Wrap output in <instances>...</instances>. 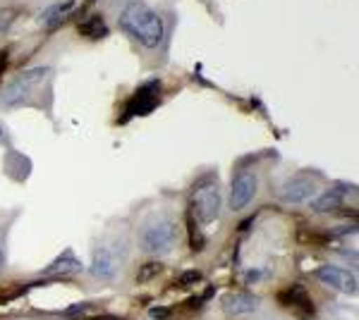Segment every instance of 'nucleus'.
Listing matches in <instances>:
<instances>
[{
	"label": "nucleus",
	"instance_id": "obj_1",
	"mask_svg": "<svg viewBox=\"0 0 359 320\" xmlns=\"http://www.w3.org/2000/svg\"><path fill=\"white\" fill-rule=\"evenodd\" d=\"M120 27L125 34H130L139 46L147 50H156L165 39V22L156 10L144 3H127L120 13Z\"/></svg>",
	"mask_w": 359,
	"mask_h": 320
},
{
	"label": "nucleus",
	"instance_id": "obj_2",
	"mask_svg": "<svg viewBox=\"0 0 359 320\" xmlns=\"http://www.w3.org/2000/svg\"><path fill=\"white\" fill-rule=\"evenodd\" d=\"M127 258H130V246L125 237H103L91 249L89 277L94 282L111 284L120 277Z\"/></svg>",
	"mask_w": 359,
	"mask_h": 320
},
{
	"label": "nucleus",
	"instance_id": "obj_3",
	"mask_svg": "<svg viewBox=\"0 0 359 320\" xmlns=\"http://www.w3.org/2000/svg\"><path fill=\"white\" fill-rule=\"evenodd\" d=\"M180 242V227L170 215H149L137 230V244L147 256L163 258L172 253Z\"/></svg>",
	"mask_w": 359,
	"mask_h": 320
},
{
	"label": "nucleus",
	"instance_id": "obj_4",
	"mask_svg": "<svg viewBox=\"0 0 359 320\" xmlns=\"http://www.w3.org/2000/svg\"><path fill=\"white\" fill-rule=\"evenodd\" d=\"M53 69L50 67H29L17 72L8 84L0 91V108L3 110H17L32 103V98L36 96V91L41 89L46 81L50 79Z\"/></svg>",
	"mask_w": 359,
	"mask_h": 320
},
{
	"label": "nucleus",
	"instance_id": "obj_5",
	"mask_svg": "<svg viewBox=\"0 0 359 320\" xmlns=\"http://www.w3.org/2000/svg\"><path fill=\"white\" fill-rule=\"evenodd\" d=\"M192 215L199 225H211L213 220H218L223 208V194L221 184H218V174H208L201 177L192 189Z\"/></svg>",
	"mask_w": 359,
	"mask_h": 320
},
{
	"label": "nucleus",
	"instance_id": "obj_6",
	"mask_svg": "<svg viewBox=\"0 0 359 320\" xmlns=\"http://www.w3.org/2000/svg\"><path fill=\"white\" fill-rule=\"evenodd\" d=\"M259 191V174L252 167H240L233 174V182H230V196H228V206L233 213H240L257 199Z\"/></svg>",
	"mask_w": 359,
	"mask_h": 320
},
{
	"label": "nucleus",
	"instance_id": "obj_7",
	"mask_svg": "<svg viewBox=\"0 0 359 320\" xmlns=\"http://www.w3.org/2000/svg\"><path fill=\"white\" fill-rule=\"evenodd\" d=\"M314 277L318 282H323L326 287L331 289H338V292H343L347 296H355L357 289H359V282H357V275L352 270H345V267L340 265H321L314 270Z\"/></svg>",
	"mask_w": 359,
	"mask_h": 320
},
{
	"label": "nucleus",
	"instance_id": "obj_8",
	"mask_svg": "<svg viewBox=\"0 0 359 320\" xmlns=\"http://www.w3.org/2000/svg\"><path fill=\"white\" fill-rule=\"evenodd\" d=\"M316 194H318V179H314L311 174H297V177H290L280 187V201L290 203V206H299V203L311 201Z\"/></svg>",
	"mask_w": 359,
	"mask_h": 320
},
{
	"label": "nucleus",
	"instance_id": "obj_9",
	"mask_svg": "<svg viewBox=\"0 0 359 320\" xmlns=\"http://www.w3.org/2000/svg\"><path fill=\"white\" fill-rule=\"evenodd\" d=\"M350 191H355V184H345V182L333 184L331 189L321 191V194H316L314 199H311V208H314L316 213H333V211H338V208L345 206Z\"/></svg>",
	"mask_w": 359,
	"mask_h": 320
},
{
	"label": "nucleus",
	"instance_id": "obj_10",
	"mask_svg": "<svg viewBox=\"0 0 359 320\" xmlns=\"http://www.w3.org/2000/svg\"><path fill=\"white\" fill-rule=\"evenodd\" d=\"M259 306H262V296L249 294V292H233V294H225V296H223V301H221L223 313H225V316H230V318L249 316V313H254Z\"/></svg>",
	"mask_w": 359,
	"mask_h": 320
},
{
	"label": "nucleus",
	"instance_id": "obj_11",
	"mask_svg": "<svg viewBox=\"0 0 359 320\" xmlns=\"http://www.w3.org/2000/svg\"><path fill=\"white\" fill-rule=\"evenodd\" d=\"M158 91H161V81H147L130 101V115L149 113V110L158 103Z\"/></svg>",
	"mask_w": 359,
	"mask_h": 320
},
{
	"label": "nucleus",
	"instance_id": "obj_12",
	"mask_svg": "<svg viewBox=\"0 0 359 320\" xmlns=\"http://www.w3.org/2000/svg\"><path fill=\"white\" fill-rule=\"evenodd\" d=\"M74 8H77L74 0H65V3L50 5V8H46L43 13L39 15V25H43L46 29H57L69 15L74 13Z\"/></svg>",
	"mask_w": 359,
	"mask_h": 320
},
{
	"label": "nucleus",
	"instance_id": "obj_13",
	"mask_svg": "<svg viewBox=\"0 0 359 320\" xmlns=\"http://www.w3.org/2000/svg\"><path fill=\"white\" fill-rule=\"evenodd\" d=\"M84 270V265H82V260L74 256L72 249H65L60 256H55V260L50 263L46 270H41V275L43 272H57V275H72V272H82Z\"/></svg>",
	"mask_w": 359,
	"mask_h": 320
},
{
	"label": "nucleus",
	"instance_id": "obj_14",
	"mask_svg": "<svg viewBox=\"0 0 359 320\" xmlns=\"http://www.w3.org/2000/svg\"><path fill=\"white\" fill-rule=\"evenodd\" d=\"M79 34L86 39H101L108 34L106 29V22H103V17H91V20H86L82 27H79Z\"/></svg>",
	"mask_w": 359,
	"mask_h": 320
},
{
	"label": "nucleus",
	"instance_id": "obj_15",
	"mask_svg": "<svg viewBox=\"0 0 359 320\" xmlns=\"http://www.w3.org/2000/svg\"><path fill=\"white\" fill-rule=\"evenodd\" d=\"M5 263H8V256H5V244L0 239V270L5 267Z\"/></svg>",
	"mask_w": 359,
	"mask_h": 320
},
{
	"label": "nucleus",
	"instance_id": "obj_16",
	"mask_svg": "<svg viewBox=\"0 0 359 320\" xmlns=\"http://www.w3.org/2000/svg\"><path fill=\"white\" fill-rule=\"evenodd\" d=\"M0 144H8V130L0 125Z\"/></svg>",
	"mask_w": 359,
	"mask_h": 320
}]
</instances>
